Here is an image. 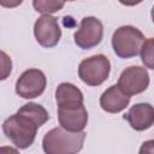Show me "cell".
<instances>
[{"mask_svg": "<svg viewBox=\"0 0 154 154\" xmlns=\"http://www.w3.org/2000/svg\"><path fill=\"white\" fill-rule=\"evenodd\" d=\"M149 85V75L144 67H126L119 76L117 87L128 96L143 93Z\"/></svg>", "mask_w": 154, "mask_h": 154, "instance_id": "cell-5", "label": "cell"}, {"mask_svg": "<svg viewBox=\"0 0 154 154\" xmlns=\"http://www.w3.org/2000/svg\"><path fill=\"white\" fill-rule=\"evenodd\" d=\"M0 154H19V152L13 147H0Z\"/></svg>", "mask_w": 154, "mask_h": 154, "instance_id": "cell-17", "label": "cell"}, {"mask_svg": "<svg viewBox=\"0 0 154 154\" xmlns=\"http://www.w3.org/2000/svg\"><path fill=\"white\" fill-rule=\"evenodd\" d=\"M85 132H71L63 128H53L42 140V148L46 154H77L85 140Z\"/></svg>", "mask_w": 154, "mask_h": 154, "instance_id": "cell-2", "label": "cell"}, {"mask_svg": "<svg viewBox=\"0 0 154 154\" xmlns=\"http://www.w3.org/2000/svg\"><path fill=\"white\" fill-rule=\"evenodd\" d=\"M111 63L102 55L96 54L81 61L78 66V76L83 83L90 87H97L102 84L109 76Z\"/></svg>", "mask_w": 154, "mask_h": 154, "instance_id": "cell-4", "label": "cell"}, {"mask_svg": "<svg viewBox=\"0 0 154 154\" xmlns=\"http://www.w3.org/2000/svg\"><path fill=\"white\" fill-rule=\"evenodd\" d=\"M130 96L124 94L117 85H111L100 96V106L105 112L119 113L128 107Z\"/></svg>", "mask_w": 154, "mask_h": 154, "instance_id": "cell-11", "label": "cell"}, {"mask_svg": "<svg viewBox=\"0 0 154 154\" xmlns=\"http://www.w3.org/2000/svg\"><path fill=\"white\" fill-rule=\"evenodd\" d=\"M153 46H154V40L152 37L147 38L141 48V59H142V63L146 65V67L148 69H154V55H153Z\"/></svg>", "mask_w": 154, "mask_h": 154, "instance_id": "cell-14", "label": "cell"}, {"mask_svg": "<svg viewBox=\"0 0 154 154\" xmlns=\"http://www.w3.org/2000/svg\"><path fill=\"white\" fill-rule=\"evenodd\" d=\"M144 41V35L137 28L131 25H123L113 32L112 47L119 58L129 59L140 54Z\"/></svg>", "mask_w": 154, "mask_h": 154, "instance_id": "cell-3", "label": "cell"}, {"mask_svg": "<svg viewBox=\"0 0 154 154\" xmlns=\"http://www.w3.org/2000/svg\"><path fill=\"white\" fill-rule=\"evenodd\" d=\"M58 120L60 128L71 132H81L88 123V112L82 106L58 107Z\"/></svg>", "mask_w": 154, "mask_h": 154, "instance_id": "cell-9", "label": "cell"}, {"mask_svg": "<svg viewBox=\"0 0 154 154\" xmlns=\"http://www.w3.org/2000/svg\"><path fill=\"white\" fill-rule=\"evenodd\" d=\"M12 72V60L4 52L0 51V81H5Z\"/></svg>", "mask_w": 154, "mask_h": 154, "instance_id": "cell-15", "label": "cell"}, {"mask_svg": "<svg viewBox=\"0 0 154 154\" xmlns=\"http://www.w3.org/2000/svg\"><path fill=\"white\" fill-rule=\"evenodd\" d=\"M64 1H54V0H34L32 6L34 8L42 13V14H49L60 11L64 7Z\"/></svg>", "mask_w": 154, "mask_h": 154, "instance_id": "cell-13", "label": "cell"}, {"mask_svg": "<svg viewBox=\"0 0 154 154\" xmlns=\"http://www.w3.org/2000/svg\"><path fill=\"white\" fill-rule=\"evenodd\" d=\"M55 101L58 107H72L84 105L82 91L72 83H60L55 89Z\"/></svg>", "mask_w": 154, "mask_h": 154, "instance_id": "cell-12", "label": "cell"}, {"mask_svg": "<svg viewBox=\"0 0 154 154\" xmlns=\"http://www.w3.org/2000/svg\"><path fill=\"white\" fill-rule=\"evenodd\" d=\"M48 119V112L43 106L28 102L2 123V131L17 148L26 149L34 143L37 129Z\"/></svg>", "mask_w": 154, "mask_h": 154, "instance_id": "cell-1", "label": "cell"}, {"mask_svg": "<svg viewBox=\"0 0 154 154\" xmlns=\"http://www.w3.org/2000/svg\"><path fill=\"white\" fill-rule=\"evenodd\" d=\"M22 4V1H18L16 4H11V2H4V1H0V5H4V6H16V5H19Z\"/></svg>", "mask_w": 154, "mask_h": 154, "instance_id": "cell-18", "label": "cell"}, {"mask_svg": "<svg viewBox=\"0 0 154 154\" xmlns=\"http://www.w3.org/2000/svg\"><path fill=\"white\" fill-rule=\"evenodd\" d=\"M136 131H144L154 123V109L150 103H136L123 117Z\"/></svg>", "mask_w": 154, "mask_h": 154, "instance_id": "cell-10", "label": "cell"}, {"mask_svg": "<svg viewBox=\"0 0 154 154\" xmlns=\"http://www.w3.org/2000/svg\"><path fill=\"white\" fill-rule=\"evenodd\" d=\"M102 36V23L96 17H84L81 20L79 29L73 35V40L81 49H91L101 42Z\"/></svg>", "mask_w": 154, "mask_h": 154, "instance_id": "cell-6", "label": "cell"}, {"mask_svg": "<svg viewBox=\"0 0 154 154\" xmlns=\"http://www.w3.org/2000/svg\"><path fill=\"white\" fill-rule=\"evenodd\" d=\"M34 35L36 41L45 48L57 46L61 37V29L58 24V19L49 14L41 16L34 24Z\"/></svg>", "mask_w": 154, "mask_h": 154, "instance_id": "cell-8", "label": "cell"}, {"mask_svg": "<svg viewBox=\"0 0 154 154\" xmlns=\"http://www.w3.org/2000/svg\"><path fill=\"white\" fill-rule=\"evenodd\" d=\"M47 79L38 69L25 70L16 82V93L23 99H34L40 96L46 89Z\"/></svg>", "mask_w": 154, "mask_h": 154, "instance_id": "cell-7", "label": "cell"}, {"mask_svg": "<svg viewBox=\"0 0 154 154\" xmlns=\"http://www.w3.org/2000/svg\"><path fill=\"white\" fill-rule=\"evenodd\" d=\"M138 154H154V141L149 140L142 143Z\"/></svg>", "mask_w": 154, "mask_h": 154, "instance_id": "cell-16", "label": "cell"}]
</instances>
